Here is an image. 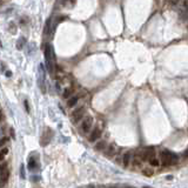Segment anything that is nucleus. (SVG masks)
Segmentation results:
<instances>
[{
	"label": "nucleus",
	"mask_w": 188,
	"mask_h": 188,
	"mask_svg": "<svg viewBox=\"0 0 188 188\" xmlns=\"http://www.w3.org/2000/svg\"><path fill=\"white\" fill-rule=\"evenodd\" d=\"M0 47H3V44H1V41H0Z\"/></svg>",
	"instance_id": "b1692460"
},
{
	"label": "nucleus",
	"mask_w": 188,
	"mask_h": 188,
	"mask_svg": "<svg viewBox=\"0 0 188 188\" xmlns=\"http://www.w3.org/2000/svg\"><path fill=\"white\" fill-rule=\"evenodd\" d=\"M169 3L172 5H176L178 4V0H169Z\"/></svg>",
	"instance_id": "a211bd4d"
},
{
	"label": "nucleus",
	"mask_w": 188,
	"mask_h": 188,
	"mask_svg": "<svg viewBox=\"0 0 188 188\" xmlns=\"http://www.w3.org/2000/svg\"><path fill=\"white\" fill-rule=\"evenodd\" d=\"M101 134H102L101 127H100V126H95V128L92 129V132H91V134H90V141H91V142H95V141L100 138V136H101Z\"/></svg>",
	"instance_id": "0eeeda50"
},
{
	"label": "nucleus",
	"mask_w": 188,
	"mask_h": 188,
	"mask_svg": "<svg viewBox=\"0 0 188 188\" xmlns=\"http://www.w3.org/2000/svg\"><path fill=\"white\" fill-rule=\"evenodd\" d=\"M70 1H71V4H72V5H74V4H75V1H77V0H70Z\"/></svg>",
	"instance_id": "aec40b11"
},
{
	"label": "nucleus",
	"mask_w": 188,
	"mask_h": 188,
	"mask_svg": "<svg viewBox=\"0 0 188 188\" xmlns=\"http://www.w3.org/2000/svg\"><path fill=\"white\" fill-rule=\"evenodd\" d=\"M52 133L53 132H52V129H51V128H46L44 131L42 136H41V146L42 147H45V146L48 145V142L51 141V139H52V135H53Z\"/></svg>",
	"instance_id": "39448f33"
},
{
	"label": "nucleus",
	"mask_w": 188,
	"mask_h": 188,
	"mask_svg": "<svg viewBox=\"0 0 188 188\" xmlns=\"http://www.w3.org/2000/svg\"><path fill=\"white\" fill-rule=\"evenodd\" d=\"M7 153H8V149L7 148H3L1 150H0V162H1L5 159V157L7 155Z\"/></svg>",
	"instance_id": "ddd939ff"
},
{
	"label": "nucleus",
	"mask_w": 188,
	"mask_h": 188,
	"mask_svg": "<svg viewBox=\"0 0 188 188\" xmlns=\"http://www.w3.org/2000/svg\"><path fill=\"white\" fill-rule=\"evenodd\" d=\"M24 42H25V39L21 38V40H18V42H16V48L18 49H21L23 46H24Z\"/></svg>",
	"instance_id": "dca6fc26"
},
{
	"label": "nucleus",
	"mask_w": 188,
	"mask_h": 188,
	"mask_svg": "<svg viewBox=\"0 0 188 188\" xmlns=\"http://www.w3.org/2000/svg\"><path fill=\"white\" fill-rule=\"evenodd\" d=\"M11 75H12V72H10V71H7V72H6V77H8V78H10Z\"/></svg>",
	"instance_id": "6ab92c4d"
},
{
	"label": "nucleus",
	"mask_w": 188,
	"mask_h": 188,
	"mask_svg": "<svg viewBox=\"0 0 188 188\" xmlns=\"http://www.w3.org/2000/svg\"><path fill=\"white\" fill-rule=\"evenodd\" d=\"M1 115H3V113H1V109H0V120H1Z\"/></svg>",
	"instance_id": "4be33fe9"
},
{
	"label": "nucleus",
	"mask_w": 188,
	"mask_h": 188,
	"mask_svg": "<svg viewBox=\"0 0 188 188\" xmlns=\"http://www.w3.org/2000/svg\"><path fill=\"white\" fill-rule=\"evenodd\" d=\"M132 161V152H126L124 153V155L121 158V162H122V166L124 167H128L129 162Z\"/></svg>",
	"instance_id": "6e6552de"
},
{
	"label": "nucleus",
	"mask_w": 188,
	"mask_h": 188,
	"mask_svg": "<svg viewBox=\"0 0 188 188\" xmlns=\"http://www.w3.org/2000/svg\"><path fill=\"white\" fill-rule=\"evenodd\" d=\"M148 162H149V165H150V166H154V167H158V166H160V161H159L157 158H154V159L149 160Z\"/></svg>",
	"instance_id": "4468645a"
},
{
	"label": "nucleus",
	"mask_w": 188,
	"mask_h": 188,
	"mask_svg": "<svg viewBox=\"0 0 188 188\" xmlns=\"http://www.w3.org/2000/svg\"><path fill=\"white\" fill-rule=\"evenodd\" d=\"M36 166H37V163H36V161H34V159H33V158L28 159V168L33 169V168L36 167Z\"/></svg>",
	"instance_id": "2eb2a0df"
},
{
	"label": "nucleus",
	"mask_w": 188,
	"mask_h": 188,
	"mask_svg": "<svg viewBox=\"0 0 188 188\" xmlns=\"http://www.w3.org/2000/svg\"><path fill=\"white\" fill-rule=\"evenodd\" d=\"M45 61H46L47 71L49 73H53L54 68H55V57H54L53 48H52L51 45L45 46Z\"/></svg>",
	"instance_id": "f257e3e1"
},
{
	"label": "nucleus",
	"mask_w": 188,
	"mask_h": 188,
	"mask_svg": "<svg viewBox=\"0 0 188 188\" xmlns=\"http://www.w3.org/2000/svg\"><path fill=\"white\" fill-rule=\"evenodd\" d=\"M145 188H149V187H145Z\"/></svg>",
	"instance_id": "a878e982"
},
{
	"label": "nucleus",
	"mask_w": 188,
	"mask_h": 188,
	"mask_svg": "<svg viewBox=\"0 0 188 188\" xmlns=\"http://www.w3.org/2000/svg\"><path fill=\"white\" fill-rule=\"evenodd\" d=\"M106 147H107V142H106L105 140H100V141H99V142H96V144H95V146H94L95 150H98V152H102V150H105V149H106Z\"/></svg>",
	"instance_id": "9b49d317"
},
{
	"label": "nucleus",
	"mask_w": 188,
	"mask_h": 188,
	"mask_svg": "<svg viewBox=\"0 0 188 188\" xmlns=\"http://www.w3.org/2000/svg\"><path fill=\"white\" fill-rule=\"evenodd\" d=\"M111 188H116V187H111Z\"/></svg>",
	"instance_id": "393cba45"
},
{
	"label": "nucleus",
	"mask_w": 188,
	"mask_h": 188,
	"mask_svg": "<svg viewBox=\"0 0 188 188\" xmlns=\"http://www.w3.org/2000/svg\"><path fill=\"white\" fill-rule=\"evenodd\" d=\"M87 188H95V187H94V186H88Z\"/></svg>",
	"instance_id": "5701e85b"
},
{
	"label": "nucleus",
	"mask_w": 188,
	"mask_h": 188,
	"mask_svg": "<svg viewBox=\"0 0 188 188\" xmlns=\"http://www.w3.org/2000/svg\"><path fill=\"white\" fill-rule=\"evenodd\" d=\"M6 142H8V138H3V139H0V147H3Z\"/></svg>",
	"instance_id": "f3484780"
},
{
	"label": "nucleus",
	"mask_w": 188,
	"mask_h": 188,
	"mask_svg": "<svg viewBox=\"0 0 188 188\" xmlns=\"http://www.w3.org/2000/svg\"><path fill=\"white\" fill-rule=\"evenodd\" d=\"M115 153H116V147H115V145H114V144H111L109 146H107V147H106L105 155H106L107 158H112V157H114Z\"/></svg>",
	"instance_id": "1a4fd4ad"
},
{
	"label": "nucleus",
	"mask_w": 188,
	"mask_h": 188,
	"mask_svg": "<svg viewBox=\"0 0 188 188\" xmlns=\"http://www.w3.org/2000/svg\"><path fill=\"white\" fill-rule=\"evenodd\" d=\"M183 7H185V8L187 7V1H186V0H185V1H183Z\"/></svg>",
	"instance_id": "412c9836"
},
{
	"label": "nucleus",
	"mask_w": 188,
	"mask_h": 188,
	"mask_svg": "<svg viewBox=\"0 0 188 188\" xmlns=\"http://www.w3.org/2000/svg\"><path fill=\"white\" fill-rule=\"evenodd\" d=\"M8 179H10V170L6 168L0 172V188H4L7 185Z\"/></svg>",
	"instance_id": "423d86ee"
},
{
	"label": "nucleus",
	"mask_w": 188,
	"mask_h": 188,
	"mask_svg": "<svg viewBox=\"0 0 188 188\" xmlns=\"http://www.w3.org/2000/svg\"><path fill=\"white\" fill-rule=\"evenodd\" d=\"M74 93V88L73 87H67L65 91H64V93H62V96H64V99H68V98H71V95Z\"/></svg>",
	"instance_id": "f8f14e48"
},
{
	"label": "nucleus",
	"mask_w": 188,
	"mask_h": 188,
	"mask_svg": "<svg viewBox=\"0 0 188 188\" xmlns=\"http://www.w3.org/2000/svg\"><path fill=\"white\" fill-rule=\"evenodd\" d=\"M85 112H86V107L85 106H80L77 109H74L72 112V121L73 124H78L81 119L85 116Z\"/></svg>",
	"instance_id": "7ed1b4c3"
},
{
	"label": "nucleus",
	"mask_w": 188,
	"mask_h": 188,
	"mask_svg": "<svg viewBox=\"0 0 188 188\" xmlns=\"http://www.w3.org/2000/svg\"><path fill=\"white\" fill-rule=\"evenodd\" d=\"M93 126V118L92 116H86L81 122V132L83 134H87L91 132Z\"/></svg>",
	"instance_id": "20e7f679"
},
{
	"label": "nucleus",
	"mask_w": 188,
	"mask_h": 188,
	"mask_svg": "<svg viewBox=\"0 0 188 188\" xmlns=\"http://www.w3.org/2000/svg\"><path fill=\"white\" fill-rule=\"evenodd\" d=\"M159 158H160V163L166 166V167L178 163V155H175L174 153H172V152L161 150L159 153Z\"/></svg>",
	"instance_id": "f03ea898"
},
{
	"label": "nucleus",
	"mask_w": 188,
	"mask_h": 188,
	"mask_svg": "<svg viewBox=\"0 0 188 188\" xmlns=\"http://www.w3.org/2000/svg\"><path fill=\"white\" fill-rule=\"evenodd\" d=\"M78 101H79V96H78V95H74V96L68 98V99H67V107H74V106H77Z\"/></svg>",
	"instance_id": "9d476101"
}]
</instances>
